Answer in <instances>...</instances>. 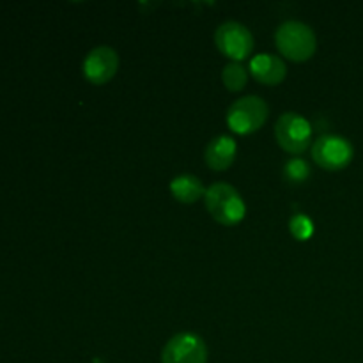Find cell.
Returning a JSON list of instances; mask_svg holds the SVG:
<instances>
[{"mask_svg":"<svg viewBox=\"0 0 363 363\" xmlns=\"http://www.w3.org/2000/svg\"><path fill=\"white\" fill-rule=\"evenodd\" d=\"M277 48L284 57L294 62L308 60L318 48V38L311 25L298 20H287L275 32Z\"/></svg>","mask_w":363,"mask_h":363,"instance_id":"1","label":"cell"},{"mask_svg":"<svg viewBox=\"0 0 363 363\" xmlns=\"http://www.w3.org/2000/svg\"><path fill=\"white\" fill-rule=\"evenodd\" d=\"M204 202L209 215L225 227L238 225L247 215V204L240 191L233 184L223 183V181L211 184L206 190Z\"/></svg>","mask_w":363,"mask_h":363,"instance_id":"2","label":"cell"},{"mask_svg":"<svg viewBox=\"0 0 363 363\" xmlns=\"http://www.w3.org/2000/svg\"><path fill=\"white\" fill-rule=\"evenodd\" d=\"M268 113V103L261 96H245L227 110V126L238 135L255 133L264 126Z\"/></svg>","mask_w":363,"mask_h":363,"instance_id":"3","label":"cell"},{"mask_svg":"<svg viewBox=\"0 0 363 363\" xmlns=\"http://www.w3.org/2000/svg\"><path fill=\"white\" fill-rule=\"evenodd\" d=\"M275 137L284 151L291 155H301L311 145V121L298 112L282 113L275 124Z\"/></svg>","mask_w":363,"mask_h":363,"instance_id":"4","label":"cell"},{"mask_svg":"<svg viewBox=\"0 0 363 363\" xmlns=\"http://www.w3.org/2000/svg\"><path fill=\"white\" fill-rule=\"evenodd\" d=\"M353 144L340 135H321L312 145V160L330 172L346 169L353 162Z\"/></svg>","mask_w":363,"mask_h":363,"instance_id":"5","label":"cell"},{"mask_svg":"<svg viewBox=\"0 0 363 363\" xmlns=\"http://www.w3.org/2000/svg\"><path fill=\"white\" fill-rule=\"evenodd\" d=\"M215 43L220 52L233 59V62H241L254 52V34L247 25L240 21H223L215 32Z\"/></svg>","mask_w":363,"mask_h":363,"instance_id":"6","label":"cell"},{"mask_svg":"<svg viewBox=\"0 0 363 363\" xmlns=\"http://www.w3.org/2000/svg\"><path fill=\"white\" fill-rule=\"evenodd\" d=\"M162 363H208V346L197 333H177L163 347Z\"/></svg>","mask_w":363,"mask_h":363,"instance_id":"7","label":"cell"},{"mask_svg":"<svg viewBox=\"0 0 363 363\" xmlns=\"http://www.w3.org/2000/svg\"><path fill=\"white\" fill-rule=\"evenodd\" d=\"M119 69V55L112 46H96L85 55L82 71L84 77L94 85H105L112 80Z\"/></svg>","mask_w":363,"mask_h":363,"instance_id":"8","label":"cell"},{"mask_svg":"<svg viewBox=\"0 0 363 363\" xmlns=\"http://www.w3.org/2000/svg\"><path fill=\"white\" fill-rule=\"evenodd\" d=\"M250 73L264 85H279L287 74V66L282 57L273 53H257L250 60Z\"/></svg>","mask_w":363,"mask_h":363,"instance_id":"9","label":"cell"},{"mask_svg":"<svg viewBox=\"0 0 363 363\" xmlns=\"http://www.w3.org/2000/svg\"><path fill=\"white\" fill-rule=\"evenodd\" d=\"M238 155V144L229 135H218L206 145L204 160L209 169L223 172L234 163Z\"/></svg>","mask_w":363,"mask_h":363,"instance_id":"10","label":"cell"},{"mask_svg":"<svg viewBox=\"0 0 363 363\" xmlns=\"http://www.w3.org/2000/svg\"><path fill=\"white\" fill-rule=\"evenodd\" d=\"M169 188L174 199L177 202H183V204H194V202H197L199 199H202L206 195L204 184L194 174H181V176H176L170 181Z\"/></svg>","mask_w":363,"mask_h":363,"instance_id":"11","label":"cell"},{"mask_svg":"<svg viewBox=\"0 0 363 363\" xmlns=\"http://www.w3.org/2000/svg\"><path fill=\"white\" fill-rule=\"evenodd\" d=\"M222 82L230 92L243 91L248 82V73L241 62H229L222 69Z\"/></svg>","mask_w":363,"mask_h":363,"instance_id":"12","label":"cell"},{"mask_svg":"<svg viewBox=\"0 0 363 363\" xmlns=\"http://www.w3.org/2000/svg\"><path fill=\"white\" fill-rule=\"evenodd\" d=\"M311 165L303 158H298V156L287 160L282 169L284 179H286V183L293 184V186L294 184L305 183L311 177Z\"/></svg>","mask_w":363,"mask_h":363,"instance_id":"13","label":"cell"},{"mask_svg":"<svg viewBox=\"0 0 363 363\" xmlns=\"http://www.w3.org/2000/svg\"><path fill=\"white\" fill-rule=\"evenodd\" d=\"M289 230L298 241H307L314 236V222L303 213H296L289 220Z\"/></svg>","mask_w":363,"mask_h":363,"instance_id":"14","label":"cell"}]
</instances>
